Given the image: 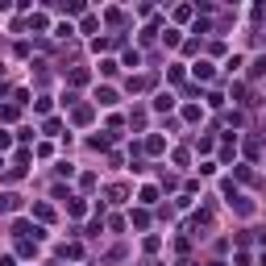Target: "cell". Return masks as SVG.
<instances>
[{
    "instance_id": "d6986e66",
    "label": "cell",
    "mask_w": 266,
    "mask_h": 266,
    "mask_svg": "<svg viewBox=\"0 0 266 266\" xmlns=\"http://www.w3.org/2000/svg\"><path fill=\"white\" fill-rule=\"evenodd\" d=\"M183 117H187V121H204V108H195V104H187V108H183Z\"/></svg>"
},
{
    "instance_id": "7402d4cb",
    "label": "cell",
    "mask_w": 266,
    "mask_h": 266,
    "mask_svg": "<svg viewBox=\"0 0 266 266\" xmlns=\"http://www.w3.org/2000/svg\"><path fill=\"white\" fill-rule=\"evenodd\" d=\"M58 13H66V17H75V13H83V5H79V0H71V5H62Z\"/></svg>"
},
{
    "instance_id": "4316f807",
    "label": "cell",
    "mask_w": 266,
    "mask_h": 266,
    "mask_svg": "<svg viewBox=\"0 0 266 266\" xmlns=\"http://www.w3.org/2000/svg\"><path fill=\"white\" fill-rule=\"evenodd\" d=\"M212 266H220V262H212Z\"/></svg>"
},
{
    "instance_id": "603a6c76",
    "label": "cell",
    "mask_w": 266,
    "mask_h": 266,
    "mask_svg": "<svg viewBox=\"0 0 266 266\" xmlns=\"http://www.w3.org/2000/svg\"><path fill=\"white\" fill-rule=\"evenodd\" d=\"M62 258H83V246H62Z\"/></svg>"
},
{
    "instance_id": "d4e9b609",
    "label": "cell",
    "mask_w": 266,
    "mask_h": 266,
    "mask_svg": "<svg viewBox=\"0 0 266 266\" xmlns=\"http://www.w3.org/2000/svg\"><path fill=\"white\" fill-rule=\"evenodd\" d=\"M96 25H100V17H83V25H79V29H83V33H96Z\"/></svg>"
},
{
    "instance_id": "5b68a950",
    "label": "cell",
    "mask_w": 266,
    "mask_h": 266,
    "mask_svg": "<svg viewBox=\"0 0 266 266\" xmlns=\"http://www.w3.org/2000/svg\"><path fill=\"white\" fill-rule=\"evenodd\" d=\"M138 204H142V208L158 204V187H142V191H138Z\"/></svg>"
},
{
    "instance_id": "4fadbf2b",
    "label": "cell",
    "mask_w": 266,
    "mask_h": 266,
    "mask_svg": "<svg viewBox=\"0 0 266 266\" xmlns=\"http://www.w3.org/2000/svg\"><path fill=\"white\" fill-rule=\"evenodd\" d=\"M233 208H237L241 216H250V212H254V204H250V199H246V195H237V199H233Z\"/></svg>"
},
{
    "instance_id": "5bb4252c",
    "label": "cell",
    "mask_w": 266,
    "mask_h": 266,
    "mask_svg": "<svg viewBox=\"0 0 266 266\" xmlns=\"http://www.w3.org/2000/svg\"><path fill=\"white\" fill-rule=\"evenodd\" d=\"M121 62L133 71V66H142V54H138V50H125V58H121Z\"/></svg>"
},
{
    "instance_id": "9c48e42d",
    "label": "cell",
    "mask_w": 266,
    "mask_h": 266,
    "mask_svg": "<svg viewBox=\"0 0 266 266\" xmlns=\"http://www.w3.org/2000/svg\"><path fill=\"white\" fill-rule=\"evenodd\" d=\"M66 208H71V216H83V212H87V204H83L79 195H71V199H66Z\"/></svg>"
},
{
    "instance_id": "e0dca14e",
    "label": "cell",
    "mask_w": 266,
    "mask_h": 266,
    "mask_svg": "<svg viewBox=\"0 0 266 266\" xmlns=\"http://www.w3.org/2000/svg\"><path fill=\"white\" fill-rule=\"evenodd\" d=\"M117 66H121L117 58H104V62H100V75H117Z\"/></svg>"
},
{
    "instance_id": "52a82bcc",
    "label": "cell",
    "mask_w": 266,
    "mask_h": 266,
    "mask_svg": "<svg viewBox=\"0 0 266 266\" xmlns=\"http://www.w3.org/2000/svg\"><path fill=\"white\" fill-rule=\"evenodd\" d=\"M150 83H154L150 75H133V79H129V92H146Z\"/></svg>"
},
{
    "instance_id": "ffe728a7",
    "label": "cell",
    "mask_w": 266,
    "mask_h": 266,
    "mask_svg": "<svg viewBox=\"0 0 266 266\" xmlns=\"http://www.w3.org/2000/svg\"><path fill=\"white\" fill-rule=\"evenodd\" d=\"M87 79H92V71H83V66H79V71H71V83H75V87L87 83Z\"/></svg>"
},
{
    "instance_id": "484cf974",
    "label": "cell",
    "mask_w": 266,
    "mask_h": 266,
    "mask_svg": "<svg viewBox=\"0 0 266 266\" xmlns=\"http://www.w3.org/2000/svg\"><path fill=\"white\" fill-rule=\"evenodd\" d=\"M0 266H17V262H13V258H0Z\"/></svg>"
},
{
    "instance_id": "277c9868",
    "label": "cell",
    "mask_w": 266,
    "mask_h": 266,
    "mask_svg": "<svg viewBox=\"0 0 266 266\" xmlns=\"http://www.w3.org/2000/svg\"><path fill=\"white\" fill-rule=\"evenodd\" d=\"M154 108H158V113H171V108H175V96H171V92H158V96H154Z\"/></svg>"
},
{
    "instance_id": "3957f363",
    "label": "cell",
    "mask_w": 266,
    "mask_h": 266,
    "mask_svg": "<svg viewBox=\"0 0 266 266\" xmlns=\"http://www.w3.org/2000/svg\"><path fill=\"white\" fill-rule=\"evenodd\" d=\"M191 75H195L199 83H208V79H212V62H208V58H199V62L191 66Z\"/></svg>"
},
{
    "instance_id": "ba28073f",
    "label": "cell",
    "mask_w": 266,
    "mask_h": 266,
    "mask_svg": "<svg viewBox=\"0 0 266 266\" xmlns=\"http://www.w3.org/2000/svg\"><path fill=\"white\" fill-rule=\"evenodd\" d=\"M146 150H150V154H162V150H166V142L158 138V133H150V138H146Z\"/></svg>"
},
{
    "instance_id": "30bf717a",
    "label": "cell",
    "mask_w": 266,
    "mask_h": 266,
    "mask_svg": "<svg viewBox=\"0 0 266 266\" xmlns=\"http://www.w3.org/2000/svg\"><path fill=\"white\" fill-rule=\"evenodd\" d=\"M129 220H133V225H138V229H150V212H146V208H138V212H133V216H129Z\"/></svg>"
},
{
    "instance_id": "7c38bea8",
    "label": "cell",
    "mask_w": 266,
    "mask_h": 266,
    "mask_svg": "<svg viewBox=\"0 0 266 266\" xmlns=\"http://www.w3.org/2000/svg\"><path fill=\"white\" fill-rule=\"evenodd\" d=\"M9 208H17V195L13 191H0V212H9Z\"/></svg>"
},
{
    "instance_id": "44dd1931",
    "label": "cell",
    "mask_w": 266,
    "mask_h": 266,
    "mask_svg": "<svg viewBox=\"0 0 266 266\" xmlns=\"http://www.w3.org/2000/svg\"><path fill=\"white\" fill-rule=\"evenodd\" d=\"M33 113H50V96H38V100H33Z\"/></svg>"
},
{
    "instance_id": "8fae6325",
    "label": "cell",
    "mask_w": 266,
    "mask_h": 266,
    "mask_svg": "<svg viewBox=\"0 0 266 266\" xmlns=\"http://www.w3.org/2000/svg\"><path fill=\"white\" fill-rule=\"evenodd\" d=\"M241 66H246V58H241V54H233V58L225 62V71H229V75H237V71H241Z\"/></svg>"
},
{
    "instance_id": "2e32d148",
    "label": "cell",
    "mask_w": 266,
    "mask_h": 266,
    "mask_svg": "<svg viewBox=\"0 0 266 266\" xmlns=\"http://www.w3.org/2000/svg\"><path fill=\"white\" fill-rule=\"evenodd\" d=\"M179 42H183L179 29H166V33H162V46H179Z\"/></svg>"
},
{
    "instance_id": "cb8c5ba5",
    "label": "cell",
    "mask_w": 266,
    "mask_h": 266,
    "mask_svg": "<svg viewBox=\"0 0 266 266\" xmlns=\"http://www.w3.org/2000/svg\"><path fill=\"white\" fill-rule=\"evenodd\" d=\"M9 146H13V133H9L5 125H0V150H9Z\"/></svg>"
},
{
    "instance_id": "7a4b0ae2",
    "label": "cell",
    "mask_w": 266,
    "mask_h": 266,
    "mask_svg": "<svg viewBox=\"0 0 266 266\" xmlns=\"http://www.w3.org/2000/svg\"><path fill=\"white\" fill-rule=\"evenodd\" d=\"M29 216L46 225V220H54V208H50V204H42V199H38V204H33V208H29Z\"/></svg>"
},
{
    "instance_id": "8992f818",
    "label": "cell",
    "mask_w": 266,
    "mask_h": 266,
    "mask_svg": "<svg viewBox=\"0 0 266 266\" xmlns=\"http://www.w3.org/2000/svg\"><path fill=\"white\" fill-rule=\"evenodd\" d=\"M266 75V54H258L254 62H250V79H262Z\"/></svg>"
},
{
    "instance_id": "ac0fdd59",
    "label": "cell",
    "mask_w": 266,
    "mask_h": 266,
    "mask_svg": "<svg viewBox=\"0 0 266 266\" xmlns=\"http://www.w3.org/2000/svg\"><path fill=\"white\" fill-rule=\"evenodd\" d=\"M0 121H17V104H0Z\"/></svg>"
},
{
    "instance_id": "9a60e30c",
    "label": "cell",
    "mask_w": 266,
    "mask_h": 266,
    "mask_svg": "<svg viewBox=\"0 0 266 266\" xmlns=\"http://www.w3.org/2000/svg\"><path fill=\"white\" fill-rule=\"evenodd\" d=\"M237 179H246V183H258V175L250 171V162H241V166H237Z\"/></svg>"
},
{
    "instance_id": "6da1fadb",
    "label": "cell",
    "mask_w": 266,
    "mask_h": 266,
    "mask_svg": "<svg viewBox=\"0 0 266 266\" xmlns=\"http://www.w3.org/2000/svg\"><path fill=\"white\" fill-rule=\"evenodd\" d=\"M117 100H121V96H117V87H108V83H104V87H96V104H100V108H113Z\"/></svg>"
}]
</instances>
